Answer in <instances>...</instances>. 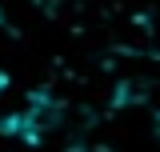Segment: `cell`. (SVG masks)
<instances>
[{"mask_svg": "<svg viewBox=\"0 0 160 152\" xmlns=\"http://www.w3.org/2000/svg\"><path fill=\"white\" fill-rule=\"evenodd\" d=\"M0 24H4V8H0Z\"/></svg>", "mask_w": 160, "mask_h": 152, "instance_id": "cell-2", "label": "cell"}, {"mask_svg": "<svg viewBox=\"0 0 160 152\" xmlns=\"http://www.w3.org/2000/svg\"><path fill=\"white\" fill-rule=\"evenodd\" d=\"M152 132H156V144H160V112H156V120H152Z\"/></svg>", "mask_w": 160, "mask_h": 152, "instance_id": "cell-1", "label": "cell"}]
</instances>
